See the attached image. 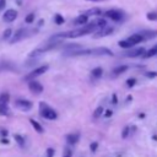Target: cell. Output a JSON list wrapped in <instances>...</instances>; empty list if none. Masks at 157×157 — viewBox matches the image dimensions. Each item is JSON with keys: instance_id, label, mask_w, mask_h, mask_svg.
Returning <instances> with one entry per match:
<instances>
[{"instance_id": "30", "label": "cell", "mask_w": 157, "mask_h": 157, "mask_svg": "<svg viewBox=\"0 0 157 157\" xmlns=\"http://www.w3.org/2000/svg\"><path fill=\"white\" fill-rule=\"evenodd\" d=\"M72 156V151H71V148H69V147H66L65 150H64V153H63V157H71Z\"/></svg>"}, {"instance_id": "9", "label": "cell", "mask_w": 157, "mask_h": 157, "mask_svg": "<svg viewBox=\"0 0 157 157\" xmlns=\"http://www.w3.org/2000/svg\"><path fill=\"white\" fill-rule=\"evenodd\" d=\"M91 54L92 55H113V52L108 48H104V47H99V48H94V49H91Z\"/></svg>"}, {"instance_id": "40", "label": "cell", "mask_w": 157, "mask_h": 157, "mask_svg": "<svg viewBox=\"0 0 157 157\" xmlns=\"http://www.w3.org/2000/svg\"><path fill=\"white\" fill-rule=\"evenodd\" d=\"M1 142H4V144H7V142H9V141H7V140H6V139H1Z\"/></svg>"}, {"instance_id": "8", "label": "cell", "mask_w": 157, "mask_h": 157, "mask_svg": "<svg viewBox=\"0 0 157 157\" xmlns=\"http://www.w3.org/2000/svg\"><path fill=\"white\" fill-rule=\"evenodd\" d=\"M16 17H17V11L13 10V9H9V10L5 11V13L2 16V20L5 22H12V21H15Z\"/></svg>"}, {"instance_id": "31", "label": "cell", "mask_w": 157, "mask_h": 157, "mask_svg": "<svg viewBox=\"0 0 157 157\" xmlns=\"http://www.w3.org/2000/svg\"><path fill=\"white\" fill-rule=\"evenodd\" d=\"M129 131H130L129 126H125V128L123 129V132H121V137H123V139H126V137H128V135H129Z\"/></svg>"}, {"instance_id": "23", "label": "cell", "mask_w": 157, "mask_h": 157, "mask_svg": "<svg viewBox=\"0 0 157 157\" xmlns=\"http://www.w3.org/2000/svg\"><path fill=\"white\" fill-rule=\"evenodd\" d=\"M13 137H15V140H16V142L18 144L20 147H25V137H23V136L18 135V134H15Z\"/></svg>"}, {"instance_id": "41", "label": "cell", "mask_w": 157, "mask_h": 157, "mask_svg": "<svg viewBox=\"0 0 157 157\" xmlns=\"http://www.w3.org/2000/svg\"><path fill=\"white\" fill-rule=\"evenodd\" d=\"M87 1H93V2H98V1H104V0H87Z\"/></svg>"}, {"instance_id": "4", "label": "cell", "mask_w": 157, "mask_h": 157, "mask_svg": "<svg viewBox=\"0 0 157 157\" xmlns=\"http://www.w3.org/2000/svg\"><path fill=\"white\" fill-rule=\"evenodd\" d=\"M104 16L113 20V21H120L124 17V11L120 9H112V10H108L104 13Z\"/></svg>"}, {"instance_id": "38", "label": "cell", "mask_w": 157, "mask_h": 157, "mask_svg": "<svg viewBox=\"0 0 157 157\" xmlns=\"http://www.w3.org/2000/svg\"><path fill=\"white\" fill-rule=\"evenodd\" d=\"M110 115H112V110H107V112H105V117L108 118V117H110Z\"/></svg>"}, {"instance_id": "18", "label": "cell", "mask_w": 157, "mask_h": 157, "mask_svg": "<svg viewBox=\"0 0 157 157\" xmlns=\"http://www.w3.org/2000/svg\"><path fill=\"white\" fill-rule=\"evenodd\" d=\"M83 13L87 15V16H97V15L102 13V10L98 9V7H92V9H88L87 11H85Z\"/></svg>"}, {"instance_id": "22", "label": "cell", "mask_w": 157, "mask_h": 157, "mask_svg": "<svg viewBox=\"0 0 157 157\" xmlns=\"http://www.w3.org/2000/svg\"><path fill=\"white\" fill-rule=\"evenodd\" d=\"M126 70H128V65H121V66L115 67V69L113 70V74H114V75H120V74L125 72Z\"/></svg>"}, {"instance_id": "33", "label": "cell", "mask_w": 157, "mask_h": 157, "mask_svg": "<svg viewBox=\"0 0 157 157\" xmlns=\"http://www.w3.org/2000/svg\"><path fill=\"white\" fill-rule=\"evenodd\" d=\"M53 156H54V148L49 147V148L47 150V157H53Z\"/></svg>"}, {"instance_id": "21", "label": "cell", "mask_w": 157, "mask_h": 157, "mask_svg": "<svg viewBox=\"0 0 157 157\" xmlns=\"http://www.w3.org/2000/svg\"><path fill=\"white\" fill-rule=\"evenodd\" d=\"M91 74H92V76H93L94 78H99V77L102 76V74H103V69H102V67H94V69L91 71Z\"/></svg>"}, {"instance_id": "15", "label": "cell", "mask_w": 157, "mask_h": 157, "mask_svg": "<svg viewBox=\"0 0 157 157\" xmlns=\"http://www.w3.org/2000/svg\"><path fill=\"white\" fill-rule=\"evenodd\" d=\"M16 66L10 63V61H0V71L2 70H11V71H15Z\"/></svg>"}, {"instance_id": "25", "label": "cell", "mask_w": 157, "mask_h": 157, "mask_svg": "<svg viewBox=\"0 0 157 157\" xmlns=\"http://www.w3.org/2000/svg\"><path fill=\"white\" fill-rule=\"evenodd\" d=\"M54 21H55L56 25H63V23H64V17H63L61 15L56 13V15L54 16Z\"/></svg>"}, {"instance_id": "37", "label": "cell", "mask_w": 157, "mask_h": 157, "mask_svg": "<svg viewBox=\"0 0 157 157\" xmlns=\"http://www.w3.org/2000/svg\"><path fill=\"white\" fill-rule=\"evenodd\" d=\"M6 5V0H0V10H2Z\"/></svg>"}, {"instance_id": "10", "label": "cell", "mask_w": 157, "mask_h": 157, "mask_svg": "<svg viewBox=\"0 0 157 157\" xmlns=\"http://www.w3.org/2000/svg\"><path fill=\"white\" fill-rule=\"evenodd\" d=\"M113 32V27H108V26H104L102 28H98L96 34H94V38H98V37H104V36H108Z\"/></svg>"}, {"instance_id": "17", "label": "cell", "mask_w": 157, "mask_h": 157, "mask_svg": "<svg viewBox=\"0 0 157 157\" xmlns=\"http://www.w3.org/2000/svg\"><path fill=\"white\" fill-rule=\"evenodd\" d=\"M78 139H80V136L77 134H69L66 136V141H67L69 145H75L78 141Z\"/></svg>"}, {"instance_id": "12", "label": "cell", "mask_w": 157, "mask_h": 157, "mask_svg": "<svg viewBox=\"0 0 157 157\" xmlns=\"http://www.w3.org/2000/svg\"><path fill=\"white\" fill-rule=\"evenodd\" d=\"M144 53H145V48H136V49H131V50L126 52L125 55L129 58H136V56L142 55Z\"/></svg>"}, {"instance_id": "35", "label": "cell", "mask_w": 157, "mask_h": 157, "mask_svg": "<svg viewBox=\"0 0 157 157\" xmlns=\"http://www.w3.org/2000/svg\"><path fill=\"white\" fill-rule=\"evenodd\" d=\"M7 130L6 129H0V135H1V137H6L7 136Z\"/></svg>"}, {"instance_id": "2", "label": "cell", "mask_w": 157, "mask_h": 157, "mask_svg": "<svg viewBox=\"0 0 157 157\" xmlns=\"http://www.w3.org/2000/svg\"><path fill=\"white\" fill-rule=\"evenodd\" d=\"M9 101H10L9 92H2L0 94V114L1 115L9 114Z\"/></svg>"}, {"instance_id": "27", "label": "cell", "mask_w": 157, "mask_h": 157, "mask_svg": "<svg viewBox=\"0 0 157 157\" xmlns=\"http://www.w3.org/2000/svg\"><path fill=\"white\" fill-rule=\"evenodd\" d=\"M146 17L150 21H157V12H148L146 15Z\"/></svg>"}, {"instance_id": "28", "label": "cell", "mask_w": 157, "mask_h": 157, "mask_svg": "<svg viewBox=\"0 0 157 157\" xmlns=\"http://www.w3.org/2000/svg\"><path fill=\"white\" fill-rule=\"evenodd\" d=\"M33 20H34V13H33V12H32V13H28V15L26 16V18H25V21H26L27 23H32Z\"/></svg>"}, {"instance_id": "5", "label": "cell", "mask_w": 157, "mask_h": 157, "mask_svg": "<svg viewBox=\"0 0 157 157\" xmlns=\"http://www.w3.org/2000/svg\"><path fill=\"white\" fill-rule=\"evenodd\" d=\"M28 88H29V91H31L32 93H34V94H39V93L43 92V86H42V83H39L38 81H34V80H31V81L28 82Z\"/></svg>"}, {"instance_id": "6", "label": "cell", "mask_w": 157, "mask_h": 157, "mask_svg": "<svg viewBox=\"0 0 157 157\" xmlns=\"http://www.w3.org/2000/svg\"><path fill=\"white\" fill-rule=\"evenodd\" d=\"M27 33H28V31H27L26 28H20V29H17V31L15 32V34L12 36V38H11V40H10V43H11V44H13V43H16V42H18V40L23 39V38L27 36Z\"/></svg>"}, {"instance_id": "39", "label": "cell", "mask_w": 157, "mask_h": 157, "mask_svg": "<svg viewBox=\"0 0 157 157\" xmlns=\"http://www.w3.org/2000/svg\"><path fill=\"white\" fill-rule=\"evenodd\" d=\"M113 103H117V96L113 94Z\"/></svg>"}, {"instance_id": "24", "label": "cell", "mask_w": 157, "mask_h": 157, "mask_svg": "<svg viewBox=\"0 0 157 157\" xmlns=\"http://www.w3.org/2000/svg\"><path fill=\"white\" fill-rule=\"evenodd\" d=\"M118 44H119V47H121V48H124V49H130V48L132 47V45H131V44H130V43H129L126 39H124V40H120Z\"/></svg>"}, {"instance_id": "32", "label": "cell", "mask_w": 157, "mask_h": 157, "mask_svg": "<svg viewBox=\"0 0 157 157\" xmlns=\"http://www.w3.org/2000/svg\"><path fill=\"white\" fill-rule=\"evenodd\" d=\"M135 82H136V80H135V78H129V80L126 81V85H128L129 87H132V86L135 85Z\"/></svg>"}, {"instance_id": "14", "label": "cell", "mask_w": 157, "mask_h": 157, "mask_svg": "<svg viewBox=\"0 0 157 157\" xmlns=\"http://www.w3.org/2000/svg\"><path fill=\"white\" fill-rule=\"evenodd\" d=\"M87 21H88V16L85 15V13H82V15H78V16L74 20V25H80V26H82V25L87 23Z\"/></svg>"}, {"instance_id": "20", "label": "cell", "mask_w": 157, "mask_h": 157, "mask_svg": "<svg viewBox=\"0 0 157 157\" xmlns=\"http://www.w3.org/2000/svg\"><path fill=\"white\" fill-rule=\"evenodd\" d=\"M93 23L96 25L97 29H98V28H102V27H104V26H107V21H105L104 18H96V20L93 21Z\"/></svg>"}, {"instance_id": "29", "label": "cell", "mask_w": 157, "mask_h": 157, "mask_svg": "<svg viewBox=\"0 0 157 157\" xmlns=\"http://www.w3.org/2000/svg\"><path fill=\"white\" fill-rule=\"evenodd\" d=\"M102 112H103V108H102V107H98V108L94 110V113H93V118H99L101 114H102Z\"/></svg>"}, {"instance_id": "36", "label": "cell", "mask_w": 157, "mask_h": 157, "mask_svg": "<svg viewBox=\"0 0 157 157\" xmlns=\"http://www.w3.org/2000/svg\"><path fill=\"white\" fill-rule=\"evenodd\" d=\"M97 147H98V142H92L91 144V151L92 152H94L97 150Z\"/></svg>"}, {"instance_id": "16", "label": "cell", "mask_w": 157, "mask_h": 157, "mask_svg": "<svg viewBox=\"0 0 157 157\" xmlns=\"http://www.w3.org/2000/svg\"><path fill=\"white\" fill-rule=\"evenodd\" d=\"M157 54V45H153L151 49H148L147 52H145L142 54V58L144 59H147V58H151V56H155Z\"/></svg>"}, {"instance_id": "11", "label": "cell", "mask_w": 157, "mask_h": 157, "mask_svg": "<svg viewBox=\"0 0 157 157\" xmlns=\"http://www.w3.org/2000/svg\"><path fill=\"white\" fill-rule=\"evenodd\" d=\"M126 40L134 47L135 44H139V43H141L144 39H142V37H141V34L140 33H135V34H131L130 37H128L126 38Z\"/></svg>"}, {"instance_id": "13", "label": "cell", "mask_w": 157, "mask_h": 157, "mask_svg": "<svg viewBox=\"0 0 157 157\" xmlns=\"http://www.w3.org/2000/svg\"><path fill=\"white\" fill-rule=\"evenodd\" d=\"M140 34H141V37H142L144 40H145V39H152V38L157 37V31L147 29V31H142V32H140Z\"/></svg>"}, {"instance_id": "26", "label": "cell", "mask_w": 157, "mask_h": 157, "mask_svg": "<svg viewBox=\"0 0 157 157\" xmlns=\"http://www.w3.org/2000/svg\"><path fill=\"white\" fill-rule=\"evenodd\" d=\"M11 34H12V31H11V28H7V29H5V32L2 33V39H4V40L9 39V38L11 37Z\"/></svg>"}, {"instance_id": "1", "label": "cell", "mask_w": 157, "mask_h": 157, "mask_svg": "<svg viewBox=\"0 0 157 157\" xmlns=\"http://www.w3.org/2000/svg\"><path fill=\"white\" fill-rule=\"evenodd\" d=\"M39 105H40V115H42L43 118L49 119V120H55V119L58 118L56 112H55L54 109H52L50 107H48L45 103L40 102Z\"/></svg>"}, {"instance_id": "34", "label": "cell", "mask_w": 157, "mask_h": 157, "mask_svg": "<svg viewBox=\"0 0 157 157\" xmlns=\"http://www.w3.org/2000/svg\"><path fill=\"white\" fill-rule=\"evenodd\" d=\"M146 76H147V77H150V78H153V77H156V76H157V72L147 71V72H146Z\"/></svg>"}, {"instance_id": "3", "label": "cell", "mask_w": 157, "mask_h": 157, "mask_svg": "<svg viewBox=\"0 0 157 157\" xmlns=\"http://www.w3.org/2000/svg\"><path fill=\"white\" fill-rule=\"evenodd\" d=\"M48 69H49L48 65H42V66H39V67L33 69L29 74H27V75L25 76V81H31V80H33V78H36V77H38V76H40V75L44 74Z\"/></svg>"}, {"instance_id": "19", "label": "cell", "mask_w": 157, "mask_h": 157, "mask_svg": "<svg viewBox=\"0 0 157 157\" xmlns=\"http://www.w3.org/2000/svg\"><path fill=\"white\" fill-rule=\"evenodd\" d=\"M29 123L32 124V126H33V129L37 131V132H39V134H42L44 130H43V128H42V125L37 121V120H34V119H29Z\"/></svg>"}, {"instance_id": "7", "label": "cell", "mask_w": 157, "mask_h": 157, "mask_svg": "<svg viewBox=\"0 0 157 157\" xmlns=\"http://www.w3.org/2000/svg\"><path fill=\"white\" fill-rule=\"evenodd\" d=\"M15 104H16V107L18 108V109H21V110H29L31 108H32V102L31 101H27V99H17L16 102H15Z\"/></svg>"}]
</instances>
